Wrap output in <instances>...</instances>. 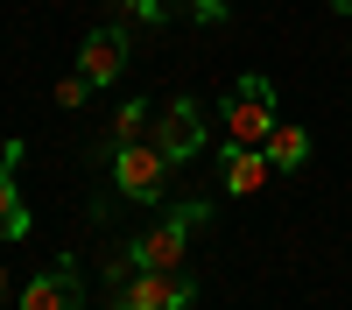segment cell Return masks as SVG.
Segmentation results:
<instances>
[{"label":"cell","instance_id":"cell-4","mask_svg":"<svg viewBox=\"0 0 352 310\" xmlns=\"http://www.w3.org/2000/svg\"><path fill=\"white\" fill-rule=\"evenodd\" d=\"M190 303H197V275L184 268H134L113 289V310H190Z\"/></svg>","mask_w":352,"mask_h":310},{"label":"cell","instance_id":"cell-3","mask_svg":"<svg viewBox=\"0 0 352 310\" xmlns=\"http://www.w3.org/2000/svg\"><path fill=\"white\" fill-rule=\"evenodd\" d=\"M204 219H212V205H197V197H190V205H176L162 225H148V233L127 247V261H134V268H184V247H190V233H197Z\"/></svg>","mask_w":352,"mask_h":310},{"label":"cell","instance_id":"cell-9","mask_svg":"<svg viewBox=\"0 0 352 310\" xmlns=\"http://www.w3.org/2000/svg\"><path fill=\"white\" fill-rule=\"evenodd\" d=\"M219 169H226V190H232V197H254L261 184L275 177L268 148H240V141H226V148H219Z\"/></svg>","mask_w":352,"mask_h":310},{"label":"cell","instance_id":"cell-15","mask_svg":"<svg viewBox=\"0 0 352 310\" xmlns=\"http://www.w3.org/2000/svg\"><path fill=\"white\" fill-rule=\"evenodd\" d=\"M331 8H338V14H352V0H331Z\"/></svg>","mask_w":352,"mask_h":310},{"label":"cell","instance_id":"cell-1","mask_svg":"<svg viewBox=\"0 0 352 310\" xmlns=\"http://www.w3.org/2000/svg\"><path fill=\"white\" fill-rule=\"evenodd\" d=\"M169 169L176 162L155 148L148 134L113 148V184H120V197H134V205H162V197H169Z\"/></svg>","mask_w":352,"mask_h":310},{"label":"cell","instance_id":"cell-7","mask_svg":"<svg viewBox=\"0 0 352 310\" xmlns=\"http://www.w3.org/2000/svg\"><path fill=\"white\" fill-rule=\"evenodd\" d=\"M21 155L28 141L0 148V240H28V205H21Z\"/></svg>","mask_w":352,"mask_h":310},{"label":"cell","instance_id":"cell-2","mask_svg":"<svg viewBox=\"0 0 352 310\" xmlns=\"http://www.w3.org/2000/svg\"><path fill=\"white\" fill-rule=\"evenodd\" d=\"M275 134V85L247 71L240 85L226 92V141H240V148H261V141Z\"/></svg>","mask_w":352,"mask_h":310},{"label":"cell","instance_id":"cell-10","mask_svg":"<svg viewBox=\"0 0 352 310\" xmlns=\"http://www.w3.org/2000/svg\"><path fill=\"white\" fill-rule=\"evenodd\" d=\"M261 148H268V162H275V169H303V162H310V134H303V127H282V120H275V134L261 141Z\"/></svg>","mask_w":352,"mask_h":310},{"label":"cell","instance_id":"cell-8","mask_svg":"<svg viewBox=\"0 0 352 310\" xmlns=\"http://www.w3.org/2000/svg\"><path fill=\"white\" fill-rule=\"evenodd\" d=\"M78 71L92 78V85H113V78L127 71V28H92L85 49H78Z\"/></svg>","mask_w":352,"mask_h":310},{"label":"cell","instance_id":"cell-12","mask_svg":"<svg viewBox=\"0 0 352 310\" xmlns=\"http://www.w3.org/2000/svg\"><path fill=\"white\" fill-rule=\"evenodd\" d=\"M92 92H99V85L85 78V71H71V78H56V106H85Z\"/></svg>","mask_w":352,"mask_h":310},{"label":"cell","instance_id":"cell-14","mask_svg":"<svg viewBox=\"0 0 352 310\" xmlns=\"http://www.w3.org/2000/svg\"><path fill=\"white\" fill-rule=\"evenodd\" d=\"M190 14L197 21H226V0H190Z\"/></svg>","mask_w":352,"mask_h":310},{"label":"cell","instance_id":"cell-11","mask_svg":"<svg viewBox=\"0 0 352 310\" xmlns=\"http://www.w3.org/2000/svg\"><path fill=\"white\" fill-rule=\"evenodd\" d=\"M141 134H148V106L127 99V106H120V120H113V148H120V141H141Z\"/></svg>","mask_w":352,"mask_h":310},{"label":"cell","instance_id":"cell-13","mask_svg":"<svg viewBox=\"0 0 352 310\" xmlns=\"http://www.w3.org/2000/svg\"><path fill=\"white\" fill-rule=\"evenodd\" d=\"M120 14H134V21L155 28V21H162V0H120Z\"/></svg>","mask_w":352,"mask_h":310},{"label":"cell","instance_id":"cell-6","mask_svg":"<svg viewBox=\"0 0 352 310\" xmlns=\"http://www.w3.org/2000/svg\"><path fill=\"white\" fill-rule=\"evenodd\" d=\"M14 303H21V310H85V282H78L71 261H56V268H43L36 282H28Z\"/></svg>","mask_w":352,"mask_h":310},{"label":"cell","instance_id":"cell-16","mask_svg":"<svg viewBox=\"0 0 352 310\" xmlns=\"http://www.w3.org/2000/svg\"><path fill=\"white\" fill-rule=\"evenodd\" d=\"M0 296H8V268H0Z\"/></svg>","mask_w":352,"mask_h":310},{"label":"cell","instance_id":"cell-5","mask_svg":"<svg viewBox=\"0 0 352 310\" xmlns=\"http://www.w3.org/2000/svg\"><path fill=\"white\" fill-rule=\"evenodd\" d=\"M148 141H155L169 162L204 155V106H197V99H169V106H162V120L148 127Z\"/></svg>","mask_w":352,"mask_h":310}]
</instances>
